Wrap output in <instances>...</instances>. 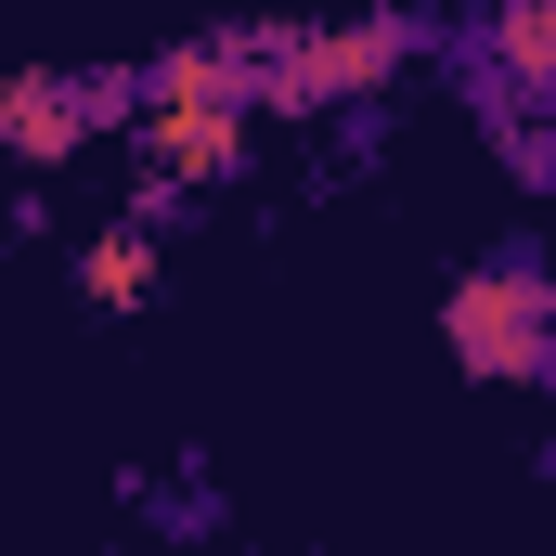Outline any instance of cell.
I'll use <instances>...</instances> for the list:
<instances>
[{
  "mask_svg": "<svg viewBox=\"0 0 556 556\" xmlns=\"http://www.w3.org/2000/svg\"><path fill=\"white\" fill-rule=\"evenodd\" d=\"M233 52H247V104L324 117V104L389 91V78L427 52V26H402V13H363V26H273V39H233Z\"/></svg>",
  "mask_w": 556,
  "mask_h": 556,
  "instance_id": "cell-1",
  "label": "cell"
},
{
  "mask_svg": "<svg viewBox=\"0 0 556 556\" xmlns=\"http://www.w3.org/2000/svg\"><path fill=\"white\" fill-rule=\"evenodd\" d=\"M440 337H453V363H466L479 389H544V376H556V273L531 260V247H505V260L453 273Z\"/></svg>",
  "mask_w": 556,
  "mask_h": 556,
  "instance_id": "cell-2",
  "label": "cell"
},
{
  "mask_svg": "<svg viewBox=\"0 0 556 556\" xmlns=\"http://www.w3.org/2000/svg\"><path fill=\"white\" fill-rule=\"evenodd\" d=\"M104 117H130V78H0V155L13 168L78 155Z\"/></svg>",
  "mask_w": 556,
  "mask_h": 556,
  "instance_id": "cell-3",
  "label": "cell"
},
{
  "mask_svg": "<svg viewBox=\"0 0 556 556\" xmlns=\"http://www.w3.org/2000/svg\"><path fill=\"white\" fill-rule=\"evenodd\" d=\"M142 155H155V181L220 194V181H247V104H142Z\"/></svg>",
  "mask_w": 556,
  "mask_h": 556,
  "instance_id": "cell-4",
  "label": "cell"
},
{
  "mask_svg": "<svg viewBox=\"0 0 556 556\" xmlns=\"http://www.w3.org/2000/svg\"><path fill=\"white\" fill-rule=\"evenodd\" d=\"M142 104H247V52L233 39H181V52H155V78H130Z\"/></svg>",
  "mask_w": 556,
  "mask_h": 556,
  "instance_id": "cell-5",
  "label": "cell"
},
{
  "mask_svg": "<svg viewBox=\"0 0 556 556\" xmlns=\"http://www.w3.org/2000/svg\"><path fill=\"white\" fill-rule=\"evenodd\" d=\"M78 298H91V311H142V298H155V233H142V220L91 233V247H78Z\"/></svg>",
  "mask_w": 556,
  "mask_h": 556,
  "instance_id": "cell-6",
  "label": "cell"
},
{
  "mask_svg": "<svg viewBox=\"0 0 556 556\" xmlns=\"http://www.w3.org/2000/svg\"><path fill=\"white\" fill-rule=\"evenodd\" d=\"M492 65H505V104H544V78H556V13L544 0H505L492 13Z\"/></svg>",
  "mask_w": 556,
  "mask_h": 556,
  "instance_id": "cell-7",
  "label": "cell"
}]
</instances>
